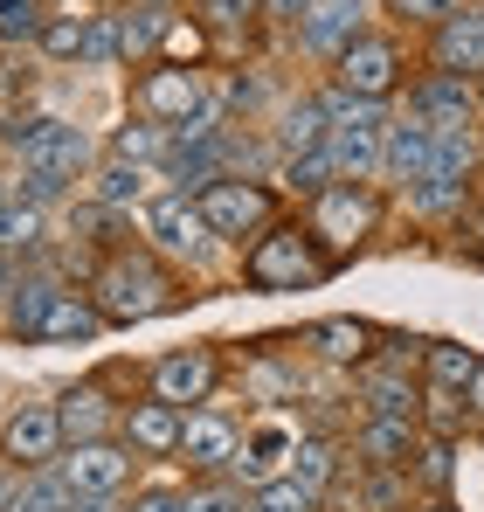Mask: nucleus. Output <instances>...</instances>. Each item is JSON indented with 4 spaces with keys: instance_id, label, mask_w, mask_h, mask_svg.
<instances>
[{
    "instance_id": "obj_33",
    "label": "nucleus",
    "mask_w": 484,
    "mask_h": 512,
    "mask_svg": "<svg viewBox=\"0 0 484 512\" xmlns=\"http://www.w3.org/2000/svg\"><path fill=\"white\" fill-rule=\"evenodd\" d=\"M408 485H422L429 499H450V485H457V436H422V450L408 464Z\"/></svg>"
},
{
    "instance_id": "obj_20",
    "label": "nucleus",
    "mask_w": 484,
    "mask_h": 512,
    "mask_svg": "<svg viewBox=\"0 0 484 512\" xmlns=\"http://www.w3.org/2000/svg\"><path fill=\"white\" fill-rule=\"evenodd\" d=\"M429 153H436V132H429L415 111H395V118H388V139H381V180L408 194V187L429 173Z\"/></svg>"
},
{
    "instance_id": "obj_42",
    "label": "nucleus",
    "mask_w": 484,
    "mask_h": 512,
    "mask_svg": "<svg viewBox=\"0 0 484 512\" xmlns=\"http://www.w3.org/2000/svg\"><path fill=\"white\" fill-rule=\"evenodd\" d=\"M471 423L464 416V395L457 388H422V436H457Z\"/></svg>"
},
{
    "instance_id": "obj_41",
    "label": "nucleus",
    "mask_w": 484,
    "mask_h": 512,
    "mask_svg": "<svg viewBox=\"0 0 484 512\" xmlns=\"http://www.w3.org/2000/svg\"><path fill=\"white\" fill-rule=\"evenodd\" d=\"M187 512H249V492L236 478H187Z\"/></svg>"
},
{
    "instance_id": "obj_4",
    "label": "nucleus",
    "mask_w": 484,
    "mask_h": 512,
    "mask_svg": "<svg viewBox=\"0 0 484 512\" xmlns=\"http://www.w3.org/2000/svg\"><path fill=\"white\" fill-rule=\"evenodd\" d=\"M381 215H388V194L381 187H367V180H332L319 201H305V229H312V243H319L332 263H346L353 250H367L374 236H381Z\"/></svg>"
},
{
    "instance_id": "obj_12",
    "label": "nucleus",
    "mask_w": 484,
    "mask_h": 512,
    "mask_svg": "<svg viewBox=\"0 0 484 512\" xmlns=\"http://www.w3.org/2000/svg\"><path fill=\"white\" fill-rule=\"evenodd\" d=\"M139 450L132 443H70L63 457H56V471H63V485L77 492V499H125L132 492V478H139Z\"/></svg>"
},
{
    "instance_id": "obj_43",
    "label": "nucleus",
    "mask_w": 484,
    "mask_h": 512,
    "mask_svg": "<svg viewBox=\"0 0 484 512\" xmlns=\"http://www.w3.org/2000/svg\"><path fill=\"white\" fill-rule=\"evenodd\" d=\"M249 506H256V512H319V499H312L298 478H270V485L249 492Z\"/></svg>"
},
{
    "instance_id": "obj_8",
    "label": "nucleus",
    "mask_w": 484,
    "mask_h": 512,
    "mask_svg": "<svg viewBox=\"0 0 484 512\" xmlns=\"http://www.w3.org/2000/svg\"><path fill=\"white\" fill-rule=\"evenodd\" d=\"M139 236H146V250L166 256L173 270H180V263H187V270H201L208 256L222 250V243L208 236V222H201L194 194H180V187H160V194L139 208Z\"/></svg>"
},
{
    "instance_id": "obj_31",
    "label": "nucleus",
    "mask_w": 484,
    "mask_h": 512,
    "mask_svg": "<svg viewBox=\"0 0 484 512\" xmlns=\"http://www.w3.org/2000/svg\"><path fill=\"white\" fill-rule=\"evenodd\" d=\"M49 250V208H28V201H7L0 208V256L28 263V256Z\"/></svg>"
},
{
    "instance_id": "obj_36",
    "label": "nucleus",
    "mask_w": 484,
    "mask_h": 512,
    "mask_svg": "<svg viewBox=\"0 0 484 512\" xmlns=\"http://www.w3.org/2000/svg\"><path fill=\"white\" fill-rule=\"evenodd\" d=\"M77 70H125V28H118V7H97V14H90V35H83Z\"/></svg>"
},
{
    "instance_id": "obj_29",
    "label": "nucleus",
    "mask_w": 484,
    "mask_h": 512,
    "mask_svg": "<svg viewBox=\"0 0 484 512\" xmlns=\"http://www.w3.org/2000/svg\"><path fill=\"white\" fill-rule=\"evenodd\" d=\"M90 14H97V7H77V0L49 7V28H42L35 56H42V63H63V70H77V56H83V35H90Z\"/></svg>"
},
{
    "instance_id": "obj_52",
    "label": "nucleus",
    "mask_w": 484,
    "mask_h": 512,
    "mask_svg": "<svg viewBox=\"0 0 484 512\" xmlns=\"http://www.w3.org/2000/svg\"><path fill=\"white\" fill-rule=\"evenodd\" d=\"M7 201H14V173H0V208H7Z\"/></svg>"
},
{
    "instance_id": "obj_2",
    "label": "nucleus",
    "mask_w": 484,
    "mask_h": 512,
    "mask_svg": "<svg viewBox=\"0 0 484 512\" xmlns=\"http://www.w3.org/2000/svg\"><path fill=\"white\" fill-rule=\"evenodd\" d=\"M332 270H339V263H332V256L312 243V229H305V222H277V229H263V236L242 250V284H249L256 298L319 291Z\"/></svg>"
},
{
    "instance_id": "obj_25",
    "label": "nucleus",
    "mask_w": 484,
    "mask_h": 512,
    "mask_svg": "<svg viewBox=\"0 0 484 512\" xmlns=\"http://www.w3.org/2000/svg\"><path fill=\"white\" fill-rule=\"evenodd\" d=\"M325 132H332L325 97H319V90H305V97H291V104H284V118H277V132H270V146H277V160H298V153H325Z\"/></svg>"
},
{
    "instance_id": "obj_13",
    "label": "nucleus",
    "mask_w": 484,
    "mask_h": 512,
    "mask_svg": "<svg viewBox=\"0 0 484 512\" xmlns=\"http://www.w3.org/2000/svg\"><path fill=\"white\" fill-rule=\"evenodd\" d=\"M236 436L242 423L222 409V402H208V409H187V423H180V450H173V464L187 471V478H229V457H236Z\"/></svg>"
},
{
    "instance_id": "obj_46",
    "label": "nucleus",
    "mask_w": 484,
    "mask_h": 512,
    "mask_svg": "<svg viewBox=\"0 0 484 512\" xmlns=\"http://www.w3.org/2000/svg\"><path fill=\"white\" fill-rule=\"evenodd\" d=\"M125 512H187V485H146V492H132V506Z\"/></svg>"
},
{
    "instance_id": "obj_44",
    "label": "nucleus",
    "mask_w": 484,
    "mask_h": 512,
    "mask_svg": "<svg viewBox=\"0 0 484 512\" xmlns=\"http://www.w3.org/2000/svg\"><path fill=\"white\" fill-rule=\"evenodd\" d=\"M63 194H77V180H56V173H21V167H14V201H28V208H56Z\"/></svg>"
},
{
    "instance_id": "obj_6",
    "label": "nucleus",
    "mask_w": 484,
    "mask_h": 512,
    "mask_svg": "<svg viewBox=\"0 0 484 512\" xmlns=\"http://www.w3.org/2000/svg\"><path fill=\"white\" fill-rule=\"evenodd\" d=\"M325 97V118H332V132H325V153H332V167L339 180H367V187H381V139H388V104H367V97H346V90L332 84L319 90Z\"/></svg>"
},
{
    "instance_id": "obj_15",
    "label": "nucleus",
    "mask_w": 484,
    "mask_h": 512,
    "mask_svg": "<svg viewBox=\"0 0 484 512\" xmlns=\"http://www.w3.org/2000/svg\"><path fill=\"white\" fill-rule=\"evenodd\" d=\"M408 97L402 111H415L429 132H450V125H484L478 111V84L471 77H450V70H422V77H408Z\"/></svg>"
},
{
    "instance_id": "obj_37",
    "label": "nucleus",
    "mask_w": 484,
    "mask_h": 512,
    "mask_svg": "<svg viewBox=\"0 0 484 512\" xmlns=\"http://www.w3.org/2000/svg\"><path fill=\"white\" fill-rule=\"evenodd\" d=\"M464 201H471V180L422 173V180L408 187V208H415V215H429V222H443V215H464Z\"/></svg>"
},
{
    "instance_id": "obj_10",
    "label": "nucleus",
    "mask_w": 484,
    "mask_h": 512,
    "mask_svg": "<svg viewBox=\"0 0 484 512\" xmlns=\"http://www.w3.org/2000/svg\"><path fill=\"white\" fill-rule=\"evenodd\" d=\"M298 436L305 423H291L284 409H256L236 436V457H229V478H236L242 492H256V485H270V478H284L291 471V450H298Z\"/></svg>"
},
{
    "instance_id": "obj_18",
    "label": "nucleus",
    "mask_w": 484,
    "mask_h": 512,
    "mask_svg": "<svg viewBox=\"0 0 484 512\" xmlns=\"http://www.w3.org/2000/svg\"><path fill=\"white\" fill-rule=\"evenodd\" d=\"M291 35H298V49H305V56L339 63V49L367 35V0H312V7H305V21H298Z\"/></svg>"
},
{
    "instance_id": "obj_19",
    "label": "nucleus",
    "mask_w": 484,
    "mask_h": 512,
    "mask_svg": "<svg viewBox=\"0 0 484 512\" xmlns=\"http://www.w3.org/2000/svg\"><path fill=\"white\" fill-rule=\"evenodd\" d=\"M56 416H63V443H111L118 423H125V402H111L104 374H90V381L56 395Z\"/></svg>"
},
{
    "instance_id": "obj_35",
    "label": "nucleus",
    "mask_w": 484,
    "mask_h": 512,
    "mask_svg": "<svg viewBox=\"0 0 484 512\" xmlns=\"http://www.w3.org/2000/svg\"><path fill=\"white\" fill-rule=\"evenodd\" d=\"M194 21L208 28V42H242L263 21V0H194Z\"/></svg>"
},
{
    "instance_id": "obj_3",
    "label": "nucleus",
    "mask_w": 484,
    "mask_h": 512,
    "mask_svg": "<svg viewBox=\"0 0 484 512\" xmlns=\"http://www.w3.org/2000/svg\"><path fill=\"white\" fill-rule=\"evenodd\" d=\"M0 146L14 153L21 173L90 180V167H97V139L83 132L77 118H56V111H14V118H0Z\"/></svg>"
},
{
    "instance_id": "obj_16",
    "label": "nucleus",
    "mask_w": 484,
    "mask_h": 512,
    "mask_svg": "<svg viewBox=\"0 0 484 512\" xmlns=\"http://www.w3.org/2000/svg\"><path fill=\"white\" fill-rule=\"evenodd\" d=\"M429 70H450V77L484 84V14H478V0H464L457 14H443V21L429 28Z\"/></svg>"
},
{
    "instance_id": "obj_54",
    "label": "nucleus",
    "mask_w": 484,
    "mask_h": 512,
    "mask_svg": "<svg viewBox=\"0 0 484 512\" xmlns=\"http://www.w3.org/2000/svg\"><path fill=\"white\" fill-rule=\"evenodd\" d=\"M478 14H484V0H478Z\"/></svg>"
},
{
    "instance_id": "obj_38",
    "label": "nucleus",
    "mask_w": 484,
    "mask_h": 512,
    "mask_svg": "<svg viewBox=\"0 0 484 512\" xmlns=\"http://www.w3.org/2000/svg\"><path fill=\"white\" fill-rule=\"evenodd\" d=\"M49 28V0H0V49H35Z\"/></svg>"
},
{
    "instance_id": "obj_1",
    "label": "nucleus",
    "mask_w": 484,
    "mask_h": 512,
    "mask_svg": "<svg viewBox=\"0 0 484 512\" xmlns=\"http://www.w3.org/2000/svg\"><path fill=\"white\" fill-rule=\"evenodd\" d=\"M90 305L104 312V326H146V319H166V312H180L194 291H187V277L153 256L146 243H118V250L97 256V270H90Z\"/></svg>"
},
{
    "instance_id": "obj_7",
    "label": "nucleus",
    "mask_w": 484,
    "mask_h": 512,
    "mask_svg": "<svg viewBox=\"0 0 484 512\" xmlns=\"http://www.w3.org/2000/svg\"><path fill=\"white\" fill-rule=\"evenodd\" d=\"M201 111H215L208 70H194V63H139L132 70V118H146L160 132H180Z\"/></svg>"
},
{
    "instance_id": "obj_22",
    "label": "nucleus",
    "mask_w": 484,
    "mask_h": 512,
    "mask_svg": "<svg viewBox=\"0 0 484 512\" xmlns=\"http://www.w3.org/2000/svg\"><path fill=\"white\" fill-rule=\"evenodd\" d=\"M360 464L367 471H408L415 450H422V423H395V416H360V436H353Z\"/></svg>"
},
{
    "instance_id": "obj_27",
    "label": "nucleus",
    "mask_w": 484,
    "mask_h": 512,
    "mask_svg": "<svg viewBox=\"0 0 484 512\" xmlns=\"http://www.w3.org/2000/svg\"><path fill=\"white\" fill-rule=\"evenodd\" d=\"M70 485H63V471L49 464V471H14L7 485H0V512H70Z\"/></svg>"
},
{
    "instance_id": "obj_51",
    "label": "nucleus",
    "mask_w": 484,
    "mask_h": 512,
    "mask_svg": "<svg viewBox=\"0 0 484 512\" xmlns=\"http://www.w3.org/2000/svg\"><path fill=\"white\" fill-rule=\"evenodd\" d=\"M14 270H21V263H14V256H0V298H7V284H14Z\"/></svg>"
},
{
    "instance_id": "obj_11",
    "label": "nucleus",
    "mask_w": 484,
    "mask_h": 512,
    "mask_svg": "<svg viewBox=\"0 0 484 512\" xmlns=\"http://www.w3.org/2000/svg\"><path fill=\"white\" fill-rule=\"evenodd\" d=\"M146 395L173 409H208L222 395V346H173L146 367Z\"/></svg>"
},
{
    "instance_id": "obj_23",
    "label": "nucleus",
    "mask_w": 484,
    "mask_h": 512,
    "mask_svg": "<svg viewBox=\"0 0 484 512\" xmlns=\"http://www.w3.org/2000/svg\"><path fill=\"white\" fill-rule=\"evenodd\" d=\"M180 423H187V409H173V402H125V423H118V443H132L139 457H173L180 450Z\"/></svg>"
},
{
    "instance_id": "obj_5",
    "label": "nucleus",
    "mask_w": 484,
    "mask_h": 512,
    "mask_svg": "<svg viewBox=\"0 0 484 512\" xmlns=\"http://www.w3.org/2000/svg\"><path fill=\"white\" fill-rule=\"evenodd\" d=\"M194 208L208 222V236L222 250H249L263 229H277V187L270 180H249V173H215L208 187H194Z\"/></svg>"
},
{
    "instance_id": "obj_26",
    "label": "nucleus",
    "mask_w": 484,
    "mask_h": 512,
    "mask_svg": "<svg viewBox=\"0 0 484 512\" xmlns=\"http://www.w3.org/2000/svg\"><path fill=\"white\" fill-rule=\"evenodd\" d=\"M153 180H160L153 167L104 160V167L90 173V201H97V208H111V215H118V208H146V201H153Z\"/></svg>"
},
{
    "instance_id": "obj_24",
    "label": "nucleus",
    "mask_w": 484,
    "mask_h": 512,
    "mask_svg": "<svg viewBox=\"0 0 484 512\" xmlns=\"http://www.w3.org/2000/svg\"><path fill=\"white\" fill-rule=\"evenodd\" d=\"M104 333H111V326H104V312L90 305V291L63 284L56 305H49L42 326H35V346H77V340H104Z\"/></svg>"
},
{
    "instance_id": "obj_45",
    "label": "nucleus",
    "mask_w": 484,
    "mask_h": 512,
    "mask_svg": "<svg viewBox=\"0 0 484 512\" xmlns=\"http://www.w3.org/2000/svg\"><path fill=\"white\" fill-rule=\"evenodd\" d=\"M464 0H388V14L395 21H408V28H436L443 14H457Z\"/></svg>"
},
{
    "instance_id": "obj_14",
    "label": "nucleus",
    "mask_w": 484,
    "mask_h": 512,
    "mask_svg": "<svg viewBox=\"0 0 484 512\" xmlns=\"http://www.w3.org/2000/svg\"><path fill=\"white\" fill-rule=\"evenodd\" d=\"M63 450H70V443H63L56 402H21V409H7V423H0V457H7L14 471H49Z\"/></svg>"
},
{
    "instance_id": "obj_30",
    "label": "nucleus",
    "mask_w": 484,
    "mask_h": 512,
    "mask_svg": "<svg viewBox=\"0 0 484 512\" xmlns=\"http://www.w3.org/2000/svg\"><path fill=\"white\" fill-rule=\"evenodd\" d=\"M339 464H346V457H339V443L305 429V436H298V450H291V471H284V478H298V485H305V492H312V499L325 506V492H332Z\"/></svg>"
},
{
    "instance_id": "obj_53",
    "label": "nucleus",
    "mask_w": 484,
    "mask_h": 512,
    "mask_svg": "<svg viewBox=\"0 0 484 512\" xmlns=\"http://www.w3.org/2000/svg\"><path fill=\"white\" fill-rule=\"evenodd\" d=\"M7 478H14V464H7V457H0V485H7Z\"/></svg>"
},
{
    "instance_id": "obj_48",
    "label": "nucleus",
    "mask_w": 484,
    "mask_h": 512,
    "mask_svg": "<svg viewBox=\"0 0 484 512\" xmlns=\"http://www.w3.org/2000/svg\"><path fill=\"white\" fill-rule=\"evenodd\" d=\"M464 416L484 423V360H478V374H471V388H464Z\"/></svg>"
},
{
    "instance_id": "obj_55",
    "label": "nucleus",
    "mask_w": 484,
    "mask_h": 512,
    "mask_svg": "<svg viewBox=\"0 0 484 512\" xmlns=\"http://www.w3.org/2000/svg\"><path fill=\"white\" fill-rule=\"evenodd\" d=\"M249 512H256V506H249Z\"/></svg>"
},
{
    "instance_id": "obj_9",
    "label": "nucleus",
    "mask_w": 484,
    "mask_h": 512,
    "mask_svg": "<svg viewBox=\"0 0 484 512\" xmlns=\"http://www.w3.org/2000/svg\"><path fill=\"white\" fill-rule=\"evenodd\" d=\"M332 84L346 90V97H367V104H388V97H402L408 84V56L395 35H381V28H367L360 42H346L339 49V63H332Z\"/></svg>"
},
{
    "instance_id": "obj_40",
    "label": "nucleus",
    "mask_w": 484,
    "mask_h": 512,
    "mask_svg": "<svg viewBox=\"0 0 484 512\" xmlns=\"http://www.w3.org/2000/svg\"><path fill=\"white\" fill-rule=\"evenodd\" d=\"M208 28L194 21V14H173V28H166V42H160V56L153 63H194V70H208Z\"/></svg>"
},
{
    "instance_id": "obj_47",
    "label": "nucleus",
    "mask_w": 484,
    "mask_h": 512,
    "mask_svg": "<svg viewBox=\"0 0 484 512\" xmlns=\"http://www.w3.org/2000/svg\"><path fill=\"white\" fill-rule=\"evenodd\" d=\"M305 7H312V0H263V21H284V28H298V21H305Z\"/></svg>"
},
{
    "instance_id": "obj_17",
    "label": "nucleus",
    "mask_w": 484,
    "mask_h": 512,
    "mask_svg": "<svg viewBox=\"0 0 484 512\" xmlns=\"http://www.w3.org/2000/svg\"><path fill=\"white\" fill-rule=\"evenodd\" d=\"M56 291H63V277H56V270L21 263V270H14V284H7V298H0V340L35 346V326H42V312L56 305Z\"/></svg>"
},
{
    "instance_id": "obj_32",
    "label": "nucleus",
    "mask_w": 484,
    "mask_h": 512,
    "mask_svg": "<svg viewBox=\"0 0 484 512\" xmlns=\"http://www.w3.org/2000/svg\"><path fill=\"white\" fill-rule=\"evenodd\" d=\"M484 353H471L464 340H422V388H471V374H478Z\"/></svg>"
},
{
    "instance_id": "obj_28",
    "label": "nucleus",
    "mask_w": 484,
    "mask_h": 512,
    "mask_svg": "<svg viewBox=\"0 0 484 512\" xmlns=\"http://www.w3.org/2000/svg\"><path fill=\"white\" fill-rule=\"evenodd\" d=\"M173 14H180V7H153V0H125V7H118V28H125V63H153V56H160Z\"/></svg>"
},
{
    "instance_id": "obj_50",
    "label": "nucleus",
    "mask_w": 484,
    "mask_h": 512,
    "mask_svg": "<svg viewBox=\"0 0 484 512\" xmlns=\"http://www.w3.org/2000/svg\"><path fill=\"white\" fill-rule=\"evenodd\" d=\"M415 512H464V506H457V499H422Z\"/></svg>"
},
{
    "instance_id": "obj_49",
    "label": "nucleus",
    "mask_w": 484,
    "mask_h": 512,
    "mask_svg": "<svg viewBox=\"0 0 484 512\" xmlns=\"http://www.w3.org/2000/svg\"><path fill=\"white\" fill-rule=\"evenodd\" d=\"M70 512H125V499H70Z\"/></svg>"
},
{
    "instance_id": "obj_21",
    "label": "nucleus",
    "mask_w": 484,
    "mask_h": 512,
    "mask_svg": "<svg viewBox=\"0 0 484 512\" xmlns=\"http://www.w3.org/2000/svg\"><path fill=\"white\" fill-rule=\"evenodd\" d=\"M305 346L325 367H353L360 374L381 353V326H367V319H319V326H305Z\"/></svg>"
},
{
    "instance_id": "obj_34",
    "label": "nucleus",
    "mask_w": 484,
    "mask_h": 512,
    "mask_svg": "<svg viewBox=\"0 0 484 512\" xmlns=\"http://www.w3.org/2000/svg\"><path fill=\"white\" fill-rule=\"evenodd\" d=\"M104 160H132V167H166V132L160 125H146V118H125L111 139H104Z\"/></svg>"
},
{
    "instance_id": "obj_39",
    "label": "nucleus",
    "mask_w": 484,
    "mask_h": 512,
    "mask_svg": "<svg viewBox=\"0 0 484 512\" xmlns=\"http://www.w3.org/2000/svg\"><path fill=\"white\" fill-rule=\"evenodd\" d=\"M277 180H284V194L319 201L325 187L339 180V167H332V153H298V160H277Z\"/></svg>"
}]
</instances>
